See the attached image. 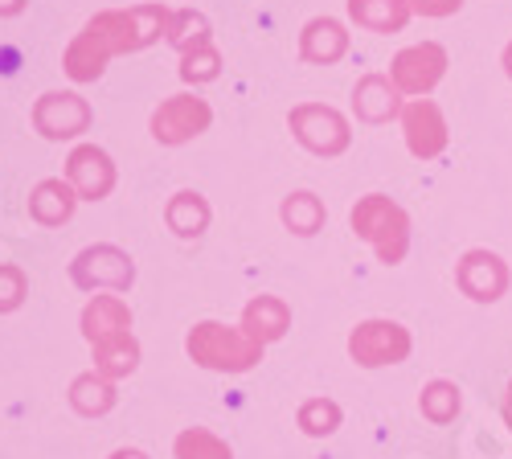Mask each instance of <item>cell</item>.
Masks as SVG:
<instances>
[{"mask_svg":"<svg viewBox=\"0 0 512 459\" xmlns=\"http://www.w3.org/2000/svg\"><path fill=\"white\" fill-rule=\"evenodd\" d=\"M168 25H173V13L160 9V5L99 13L95 21H87V29L70 41L62 66H66V74L74 82H95L115 54H132V50L152 46L160 33H168Z\"/></svg>","mask_w":512,"mask_h":459,"instance_id":"6da1fadb","label":"cell"},{"mask_svg":"<svg viewBox=\"0 0 512 459\" xmlns=\"http://www.w3.org/2000/svg\"><path fill=\"white\" fill-rule=\"evenodd\" d=\"M242 328H246V337H254L259 345H271L291 328V308L279 296H254L242 308Z\"/></svg>","mask_w":512,"mask_h":459,"instance_id":"5bb4252c","label":"cell"},{"mask_svg":"<svg viewBox=\"0 0 512 459\" xmlns=\"http://www.w3.org/2000/svg\"><path fill=\"white\" fill-rule=\"evenodd\" d=\"M111 459H148V455H144L140 447H119V451H115Z\"/></svg>","mask_w":512,"mask_h":459,"instance_id":"4dcf8cb0","label":"cell"},{"mask_svg":"<svg viewBox=\"0 0 512 459\" xmlns=\"http://www.w3.org/2000/svg\"><path fill=\"white\" fill-rule=\"evenodd\" d=\"M287 123H291L295 140H300L308 152H316V156H340V152L349 148V140H353L345 115L332 111V107H324V103L295 107Z\"/></svg>","mask_w":512,"mask_h":459,"instance_id":"5b68a950","label":"cell"},{"mask_svg":"<svg viewBox=\"0 0 512 459\" xmlns=\"http://www.w3.org/2000/svg\"><path fill=\"white\" fill-rule=\"evenodd\" d=\"M418 410L426 414L431 423H451L455 414H459V390L451 386V382H431L422 390V398H418Z\"/></svg>","mask_w":512,"mask_h":459,"instance_id":"d4e9b609","label":"cell"},{"mask_svg":"<svg viewBox=\"0 0 512 459\" xmlns=\"http://www.w3.org/2000/svg\"><path fill=\"white\" fill-rule=\"evenodd\" d=\"M74 205H78V193H74V185L66 181H41L33 193H29V214L41 222V226H62V222H70V214H74Z\"/></svg>","mask_w":512,"mask_h":459,"instance_id":"e0dca14e","label":"cell"},{"mask_svg":"<svg viewBox=\"0 0 512 459\" xmlns=\"http://www.w3.org/2000/svg\"><path fill=\"white\" fill-rule=\"evenodd\" d=\"M140 365V345L136 337H123V341H111V345H99L95 349V369L107 373V378H127V373H136Z\"/></svg>","mask_w":512,"mask_h":459,"instance_id":"44dd1931","label":"cell"},{"mask_svg":"<svg viewBox=\"0 0 512 459\" xmlns=\"http://www.w3.org/2000/svg\"><path fill=\"white\" fill-rule=\"evenodd\" d=\"M70 275H74V283L82 291H103V287L127 291V287H132V279H136V267H132V259H127L119 246H87L74 259Z\"/></svg>","mask_w":512,"mask_h":459,"instance_id":"52a82bcc","label":"cell"},{"mask_svg":"<svg viewBox=\"0 0 512 459\" xmlns=\"http://www.w3.org/2000/svg\"><path fill=\"white\" fill-rule=\"evenodd\" d=\"M164 218H168V226H173L181 238H197L209 226V205L197 193H177L173 201H168V214Z\"/></svg>","mask_w":512,"mask_h":459,"instance_id":"ffe728a7","label":"cell"},{"mask_svg":"<svg viewBox=\"0 0 512 459\" xmlns=\"http://www.w3.org/2000/svg\"><path fill=\"white\" fill-rule=\"evenodd\" d=\"M398 119H402V136H406L410 156L435 160V156L447 152L451 132H447V119H443V111H439L435 99H410Z\"/></svg>","mask_w":512,"mask_h":459,"instance_id":"ba28073f","label":"cell"},{"mask_svg":"<svg viewBox=\"0 0 512 459\" xmlns=\"http://www.w3.org/2000/svg\"><path fill=\"white\" fill-rule=\"evenodd\" d=\"M504 423L512 431V382H508V394H504Z\"/></svg>","mask_w":512,"mask_h":459,"instance_id":"1f68e13d","label":"cell"},{"mask_svg":"<svg viewBox=\"0 0 512 459\" xmlns=\"http://www.w3.org/2000/svg\"><path fill=\"white\" fill-rule=\"evenodd\" d=\"M25 296H29V283H25L21 267L0 263V312H17Z\"/></svg>","mask_w":512,"mask_h":459,"instance_id":"83f0119b","label":"cell"},{"mask_svg":"<svg viewBox=\"0 0 512 459\" xmlns=\"http://www.w3.org/2000/svg\"><path fill=\"white\" fill-rule=\"evenodd\" d=\"M218 66H222V58H218V50H213V46H197V50L181 54V78L185 82H209V78H218Z\"/></svg>","mask_w":512,"mask_h":459,"instance_id":"4316f807","label":"cell"},{"mask_svg":"<svg viewBox=\"0 0 512 459\" xmlns=\"http://www.w3.org/2000/svg\"><path fill=\"white\" fill-rule=\"evenodd\" d=\"M455 279L476 304H492L508 291V267L500 255H492V250H467Z\"/></svg>","mask_w":512,"mask_h":459,"instance_id":"7c38bea8","label":"cell"},{"mask_svg":"<svg viewBox=\"0 0 512 459\" xmlns=\"http://www.w3.org/2000/svg\"><path fill=\"white\" fill-rule=\"evenodd\" d=\"M283 222L295 230V234H316L324 226V205L312 197V193H291L283 201Z\"/></svg>","mask_w":512,"mask_h":459,"instance_id":"cb8c5ba5","label":"cell"},{"mask_svg":"<svg viewBox=\"0 0 512 459\" xmlns=\"http://www.w3.org/2000/svg\"><path fill=\"white\" fill-rule=\"evenodd\" d=\"M209 123H213V111H209L205 99H197V95H173V99H164L160 111L152 115V136L160 144H185V140L201 136Z\"/></svg>","mask_w":512,"mask_h":459,"instance_id":"9c48e42d","label":"cell"},{"mask_svg":"<svg viewBox=\"0 0 512 459\" xmlns=\"http://www.w3.org/2000/svg\"><path fill=\"white\" fill-rule=\"evenodd\" d=\"M504 66H508V74H512V46H508V54H504Z\"/></svg>","mask_w":512,"mask_h":459,"instance_id":"d6a6232c","label":"cell"},{"mask_svg":"<svg viewBox=\"0 0 512 459\" xmlns=\"http://www.w3.org/2000/svg\"><path fill=\"white\" fill-rule=\"evenodd\" d=\"M173 451H177V459H234L230 443L218 439L213 431H205V427H189V431H181L177 443H173Z\"/></svg>","mask_w":512,"mask_h":459,"instance_id":"7402d4cb","label":"cell"},{"mask_svg":"<svg viewBox=\"0 0 512 459\" xmlns=\"http://www.w3.org/2000/svg\"><path fill=\"white\" fill-rule=\"evenodd\" d=\"M82 337L91 341V349L132 337V308H127L119 296H95L87 308H82Z\"/></svg>","mask_w":512,"mask_h":459,"instance_id":"4fadbf2b","label":"cell"},{"mask_svg":"<svg viewBox=\"0 0 512 459\" xmlns=\"http://www.w3.org/2000/svg\"><path fill=\"white\" fill-rule=\"evenodd\" d=\"M70 406L82 414V419H103V414L115 406V382L99 369L82 373V378L70 382Z\"/></svg>","mask_w":512,"mask_h":459,"instance_id":"ac0fdd59","label":"cell"},{"mask_svg":"<svg viewBox=\"0 0 512 459\" xmlns=\"http://www.w3.org/2000/svg\"><path fill=\"white\" fill-rule=\"evenodd\" d=\"M345 50H349V33L340 29L336 21L316 17V21H308V25H304V41H300L304 62L328 66V62H336V58H345Z\"/></svg>","mask_w":512,"mask_h":459,"instance_id":"2e32d148","label":"cell"},{"mask_svg":"<svg viewBox=\"0 0 512 459\" xmlns=\"http://www.w3.org/2000/svg\"><path fill=\"white\" fill-rule=\"evenodd\" d=\"M25 9V0H0V17H17Z\"/></svg>","mask_w":512,"mask_h":459,"instance_id":"f546056e","label":"cell"},{"mask_svg":"<svg viewBox=\"0 0 512 459\" xmlns=\"http://www.w3.org/2000/svg\"><path fill=\"white\" fill-rule=\"evenodd\" d=\"M33 123H37V132L46 136V140H70V136L91 128V107L82 103L78 95H70V91H62V95L54 91V95H41L37 99Z\"/></svg>","mask_w":512,"mask_h":459,"instance_id":"30bf717a","label":"cell"},{"mask_svg":"<svg viewBox=\"0 0 512 459\" xmlns=\"http://www.w3.org/2000/svg\"><path fill=\"white\" fill-rule=\"evenodd\" d=\"M349 13L373 33H394L410 17V0H349Z\"/></svg>","mask_w":512,"mask_h":459,"instance_id":"d6986e66","label":"cell"},{"mask_svg":"<svg viewBox=\"0 0 512 459\" xmlns=\"http://www.w3.org/2000/svg\"><path fill=\"white\" fill-rule=\"evenodd\" d=\"M185 349L201 369H213V373H246L263 361V345L246 337V328H230L218 320L193 324Z\"/></svg>","mask_w":512,"mask_h":459,"instance_id":"3957f363","label":"cell"},{"mask_svg":"<svg viewBox=\"0 0 512 459\" xmlns=\"http://www.w3.org/2000/svg\"><path fill=\"white\" fill-rule=\"evenodd\" d=\"M295 423H300L304 435L324 439V435H332V431L340 427V406H336L332 398H308V402L300 406V414H295Z\"/></svg>","mask_w":512,"mask_h":459,"instance_id":"603a6c76","label":"cell"},{"mask_svg":"<svg viewBox=\"0 0 512 459\" xmlns=\"http://www.w3.org/2000/svg\"><path fill=\"white\" fill-rule=\"evenodd\" d=\"M66 177H70L78 201H103L115 189V164H111V156L103 148L82 144L66 160Z\"/></svg>","mask_w":512,"mask_h":459,"instance_id":"8fae6325","label":"cell"},{"mask_svg":"<svg viewBox=\"0 0 512 459\" xmlns=\"http://www.w3.org/2000/svg\"><path fill=\"white\" fill-rule=\"evenodd\" d=\"M443 74H447V54L435 41L410 46L390 62V82L398 87V95H410V99H426L443 82Z\"/></svg>","mask_w":512,"mask_h":459,"instance_id":"8992f818","label":"cell"},{"mask_svg":"<svg viewBox=\"0 0 512 459\" xmlns=\"http://www.w3.org/2000/svg\"><path fill=\"white\" fill-rule=\"evenodd\" d=\"M168 41H173L181 54H189V50H197V46H209V25H205V17H201V13H177L173 25H168Z\"/></svg>","mask_w":512,"mask_h":459,"instance_id":"484cf974","label":"cell"},{"mask_svg":"<svg viewBox=\"0 0 512 459\" xmlns=\"http://www.w3.org/2000/svg\"><path fill=\"white\" fill-rule=\"evenodd\" d=\"M353 234L365 238L373 246L377 263L398 267L410 250V218L398 201H390L386 193H369L353 205Z\"/></svg>","mask_w":512,"mask_h":459,"instance_id":"7a4b0ae2","label":"cell"},{"mask_svg":"<svg viewBox=\"0 0 512 459\" xmlns=\"http://www.w3.org/2000/svg\"><path fill=\"white\" fill-rule=\"evenodd\" d=\"M410 349H414V341H410L406 324H398V320H361L349 332V357L361 369L402 365L410 357Z\"/></svg>","mask_w":512,"mask_h":459,"instance_id":"277c9868","label":"cell"},{"mask_svg":"<svg viewBox=\"0 0 512 459\" xmlns=\"http://www.w3.org/2000/svg\"><path fill=\"white\" fill-rule=\"evenodd\" d=\"M410 9H418L426 17H447L459 9V0H410Z\"/></svg>","mask_w":512,"mask_h":459,"instance_id":"f1b7e54d","label":"cell"},{"mask_svg":"<svg viewBox=\"0 0 512 459\" xmlns=\"http://www.w3.org/2000/svg\"><path fill=\"white\" fill-rule=\"evenodd\" d=\"M353 107L365 123H386L394 115H402V99H398V87L390 78H381V74H369L357 82V91H353Z\"/></svg>","mask_w":512,"mask_h":459,"instance_id":"9a60e30c","label":"cell"}]
</instances>
